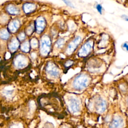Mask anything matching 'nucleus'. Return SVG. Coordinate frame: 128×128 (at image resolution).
Instances as JSON below:
<instances>
[{
	"label": "nucleus",
	"instance_id": "bb28decb",
	"mask_svg": "<svg viewBox=\"0 0 128 128\" xmlns=\"http://www.w3.org/2000/svg\"><path fill=\"white\" fill-rule=\"evenodd\" d=\"M62 128H69L68 126H64V127H63Z\"/></svg>",
	"mask_w": 128,
	"mask_h": 128
},
{
	"label": "nucleus",
	"instance_id": "6ab92c4d",
	"mask_svg": "<svg viewBox=\"0 0 128 128\" xmlns=\"http://www.w3.org/2000/svg\"><path fill=\"white\" fill-rule=\"evenodd\" d=\"M30 48V44H29V42L27 41L24 42L20 46L21 50L24 52H29Z\"/></svg>",
	"mask_w": 128,
	"mask_h": 128
},
{
	"label": "nucleus",
	"instance_id": "39448f33",
	"mask_svg": "<svg viewBox=\"0 0 128 128\" xmlns=\"http://www.w3.org/2000/svg\"><path fill=\"white\" fill-rule=\"evenodd\" d=\"M82 40V38L80 36H76L68 44L64 50V52L67 55L72 54L78 48Z\"/></svg>",
	"mask_w": 128,
	"mask_h": 128
},
{
	"label": "nucleus",
	"instance_id": "0eeeda50",
	"mask_svg": "<svg viewBox=\"0 0 128 128\" xmlns=\"http://www.w3.org/2000/svg\"><path fill=\"white\" fill-rule=\"evenodd\" d=\"M46 71L50 76L53 78H58L60 74V71L58 66L52 62H50L46 64Z\"/></svg>",
	"mask_w": 128,
	"mask_h": 128
},
{
	"label": "nucleus",
	"instance_id": "dca6fc26",
	"mask_svg": "<svg viewBox=\"0 0 128 128\" xmlns=\"http://www.w3.org/2000/svg\"><path fill=\"white\" fill-rule=\"evenodd\" d=\"M74 62L72 60H66L63 62V66L64 68V69L65 70H68L72 66L74 65Z\"/></svg>",
	"mask_w": 128,
	"mask_h": 128
},
{
	"label": "nucleus",
	"instance_id": "a878e982",
	"mask_svg": "<svg viewBox=\"0 0 128 128\" xmlns=\"http://www.w3.org/2000/svg\"><path fill=\"white\" fill-rule=\"evenodd\" d=\"M121 17L124 20H125L126 21H127L128 22V16H126V15H125V14H123L121 16Z\"/></svg>",
	"mask_w": 128,
	"mask_h": 128
},
{
	"label": "nucleus",
	"instance_id": "f8f14e48",
	"mask_svg": "<svg viewBox=\"0 0 128 128\" xmlns=\"http://www.w3.org/2000/svg\"><path fill=\"white\" fill-rule=\"evenodd\" d=\"M20 26V22L18 20H14L10 22L8 26V31L11 32H15Z\"/></svg>",
	"mask_w": 128,
	"mask_h": 128
},
{
	"label": "nucleus",
	"instance_id": "9b49d317",
	"mask_svg": "<svg viewBox=\"0 0 128 128\" xmlns=\"http://www.w3.org/2000/svg\"><path fill=\"white\" fill-rule=\"evenodd\" d=\"M124 122L122 118L120 116H116L112 120L109 128H123Z\"/></svg>",
	"mask_w": 128,
	"mask_h": 128
},
{
	"label": "nucleus",
	"instance_id": "9d476101",
	"mask_svg": "<svg viewBox=\"0 0 128 128\" xmlns=\"http://www.w3.org/2000/svg\"><path fill=\"white\" fill-rule=\"evenodd\" d=\"M14 62L16 67L18 68H22L27 65L28 60L24 55L20 54L16 57Z\"/></svg>",
	"mask_w": 128,
	"mask_h": 128
},
{
	"label": "nucleus",
	"instance_id": "7ed1b4c3",
	"mask_svg": "<svg viewBox=\"0 0 128 128\" xmlns=\"http://www.w3.org/2000/svg\"><path fill=\"white\" fill-rule=\"evenodd\" d=\"M94 45L93 40H87L78 50V55L80 58H86L92 52Z\"/></svg>",
	"mask_w": 128,
	"mask_h": 128
},
{
	"label": "nucleus",
	"instance_id": "412c9836",
	"mask_svg": "<svg viewBox=\"0 0 128 128\" xmlns=\"http://www.w3.org/2000/svg\"><path fill=\"white\" fill-rule=\"evenodd\" d=\"M96 8L97 10V11L98 12L99 14H102V6L101 4H97L96 6Z\"/></svg>",
	"mask_w": 128,
	"mask_h": 128
},
{
	"label": "nucleus",
	"instance_id": "b1692460",
	"mask_svg": "<svg viewBox=\"0 0 128 128\" xmlns=\"http://www.w3.org/2000/svg\"><path fill=\"white\" fill-rule=\"evenodd\" d=\"M69 7L71 8H74V5L72 3V2L70 1H69V0H64L63 1Z\"/></svg>",
	"mask_w": 128,
	"mask_h": 128
},
{
	"label": "nucleus",
	"instance_id": "cd10ccee",
	"mask_svg": "<svg viewBox=\"0 0 128 128\" xmlns=\"http://www.w3.org/2000/svg\"><path fill=\"white\" fill-rule=\"evenodd\" d=\"M127 104H128V98H127Z\"/></svg>",
	"mask_w": 128,
	"mask_h": 128
},
{
	"label": "nucleus",
	"instance_id": "20e7f679",
	"mask_svg": "<svg viewBox=\"0 0 128 128\" xmlns=\"http://www.w3.org/2000/svg\"><path fill=\"white\" fill-rule=\"evenodd\" d=\"M52 42L50 38L46 35L43 36L40 42V52L43 56H46L48 54L51 49Z\"/></svg>",
	"mask_w": 128,
	"mask_h": 128
},
{
	"label": "nucleus",
	"instance_id": "6e6552de",
	"mask_svg": "<svg viewBox=\"0 0 128 128\" xmlns=\"http://www.w3.org/2000/svg\"><path fill=\"white\" fill-rule=\"evenodd\" d=\"M46 24V20L43 16H40L38 17L36 20L34 24V28L36 32L38 34L42 33L45 29Z\"/></svg>",
	"mask_w": 128,
	"mask_h": 128
},
{
	"label": "nucleus",
	"instance_id": "c85d7f7f",
	"mask_svg": "<svg viewBox=\"0 0 128 128\" xmlns=\"http://www.w3.org/2000/svg\"><path fill=\"white\" fill-rule=\"evenodd\" d=\"M10 128H16V127H11Z\"/></svg>",
	"mask_w": 128,
	"mask_h": 128
},
{
	"label": "nucleus",
	"instance_id": "2eb2a0df",
	"mask_svg": "<svg viewBox=\"0 0 128 128\" xmlns=\"http://www.w3.org/2000/svg\"><path fill=\"white\" fill-rule=\"evenodd\" d=\"M6 10L10 14L16 15L19 13V10L15 6L12 4H8L6 7Z\"/></svg>",
	"mask_w": 128,
	"mask_h": 128
},
{
	"label": "nucleus",
	"instance_id": "393cba45",
	"mask_svg": "<svg viewBox=\"0 0 128 128\" xmlns=\"http://www.w3.org/2000/svg\"><path fill=\"white\" fill-rule=\"evenodd\" d=\"M25 34L23 32H20L18 35V39L19 40H22L24 39L25 38Z\"/></svg>",
	"mask_w": 128,
	"mask_h": 128
},
{
	"label": "nucleus",
	"instance_id": "aec40b11",
	"mask_svg": "<svg viewBox=\"0 0 128 128\" xmlns=\"http://www.w3.org/2000/svg\"><path fill=\"white\" fill-rule=\"evenodd\" d=\"M30 44H31L32 47V48L36 47L38 45V42L36 39V38L32 39V40L30 42Z\"/></svg>",
	"mask_w": 128,
	"mask_h": 128
},
{
	"label": "nucleus",
	"instance_id": "1a4fd4ad",
	"mask_svg": "<svg viewBox=\"0 0 128 128\" xmlns=\"http://www.w3.org/2000/svg\"><path fill=\"white\" fill-rule=\"evenodd\" d=\"M94 106L98 112L103 113L106 108V103L101 97H98L95 100Z\"/></svg>",
	"mask_w": 128,
	"mask_h": 128
},
{
	"label": "nucleus",
	"instance_id": "4be33fe9",
	"mask_svg": "<svg viewBox=\"0 0 128 128\" xmlns=\"http://www.w3.org/2000/svg\"><path fill=\"white\" fill-rule=\"evenodd\" d=\"M122 48L125 52H128V42H125L122 44Z\"/></svg>",
	"mask_w": 128,
	"mask_h": 128
},
{
	"label": "nucleus",
	"instance_id": "a211bd4d",
	"mask_svg": "<svg viewBox=\"0 0 128 128\" xmlns=\"http://www.w3.org/2000/svg\"><path fill=\"white\" fill-rule=\"evenodd\" d=\"M65 43V39L64 38H58L56 42V48L60 49L63 48Z\"/></svg>",
	"mask_w": 128,
	"mask_h": 128
},
{
	"label": "nucleus",
	"instance_id": "f257e3e1",
	"mask_svg": "<svg viewBox=\"0 0 128 128\" xmlns=\"http://www.w3.org/2000/svg\"><path fill=\"white\" fill-rule=\"evenodd\" d=\"M40 104L48 112L62 117L64 114L63 104L60 97L56 94H49L44 96L40 100Z\"/></svg>",
	"mask_w": 128,
	"mask_h": 128
},
{
	"label": "nucleus",
	"instance_id": "423d86ee",
	"mask_svg": "<svg viewBox=\"0 0 128 128\" xmlns=\"http://www.w3.org/2000/svg\"><path fill=\"white\" fill-rule=\"evenodd\" d=\"M68 106L70 110L73 114H76L80 112V102L76 96H70L68 100Z\"/></svg>",
	"mask_w": 128,
	"mask_h": 128
},
{
	"label": "nucleus",
	"instance_id": "ddd939ff",
	"mask_svg": "<svg viewBox=\"0 0 128 128\" xmlns=\"http://www.w3.org/2000/svg\"><path fill=\"white\" fill-rule=\"evenodd\" d=\"M36 5L34 4L28 2L26 3L23 6L24 12L26 14H30L35 10Z\"/></svg>",
	"mask_w": 128,
	"mask_h": 128
},
{
	"label": "nucleus",
	"instance_id": "4468645a",
	"mask_svg": "<svg viewBox=\"0 0 128 128\" xmlns=\"http://www.w3.org/2000/svg\"><path fill=\"white\" fill-rule=\"evenodd\" d=\"M19 46L18 40L16 38H14L8 43V48L11 52H14L18 48Z\"/></svg>",
	"mask_w": 128,
	"mask_h": 128
},
{
	"label": "nucleus",
	"instance_id": "f3484780",
	"mask_svg": "<svg viewBox=\"0 0 128 128\" xmlns=\"http://www.w3.org/2000/svg\"><path fill=\"white\" fill-rule=\"evenodd\" d=\"M10 36L9 32L6 29H2L0 30V38L2 40H6Z\"/></svg>",
	"mask_w": 128,
	"mask_h": 128
},
{
	"label": "nucleus",
	"instance_id": "5701e85b",
	"mask_svg": "<svg viewBox=\"0 0 128 128\" xmlns=\"http://www.w3.org/2000/svg\"><path fill=\"white\" fill-rule=\"evenodd\" d=\"M34 26H32V25L30 26H29L28 27V28H27V29H26V33H27L28 34H30L32 32L33 30H34Z\"/></svg>",
	"mask_w": 128,
	"mask_h": 128
},
{
	"label": "nucleus",
	"instance_id": "f03ea898",
	"mask_svg": "<svg viewBox=\"0 0 128 128\" xmlns=\"http://www.w3.org/2000/svg\"><path fill=\"white\" fill-rule=\"evenodd\" d=\"M90 81L89 75L84 72L80 73L74 78L72 82V87L74 90L80 91L88 86Z\"/></svg>",
	"mask_w": 128,
	"mask_h": 128
}]
</instances>
